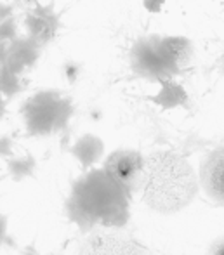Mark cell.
Instances as JSON below:
<instances>
[{"label": "cell", "instance_id": "5b68a950", "mask_svg": "<svg viewBox=\"0 0 224 255\" xmlns=\"http://www.w3.org/2000/svg\"><path fill=\"white\" fill-rule=\"evenodd\" d=\"M23 24L28 37H31L42 47H45L56 38L61 28V19L59 14L54 9V3L37 2L26 9Z\"/></svg>", "mask_w": 224, "mask_h": 255}, {"label": "cell", "instance_id": "e0dca14e", "mask_svg": "<svg viewBox=\"0 0 224 255\" xmlns=\"http://www.w3.org/2000/svg\"><path fill=\"white\" fill-rule=\"evenodd\" d=\"M14 10H16V5L14 3H7V2H0V23L9 17L14 16Z\"/></svg>", "mask_w": 224, "mask_h": 255}, {"label": "cell", "instance_id": "ac0fdd59", "mask_svg": "<svg viewBox=\"0 0 224 255\" xmlns=\"http://www.w3.org/2000/svg\"><path fill=\"white\" fill-rule=\"evenodd\" d=\"M10 153H12V141H10V137L3 135V137H0V158L10 156Z\"/></svg>", "mask_w": 224, "mask_h": 255}, {"label": "cell", "instance_id": "8fae6325", "mask_svg": "<svg viewBox=\"0 0 224 255\" xmlns=\"http://www.w3.org/2000/svg\"><path fill=\"white\" fill-rule=\"evenodd\" d=\"M104 153V144L99 137L92 134H85L80 139H77L73 146H71V154L80 161L84 167H92L96 161Z\"/></svg>", "mask_w": 224, "mask_h": 255}, {"label": "cell", "instance_id": "2e32d148", "mask_svg": "<svg viewBox=\"0 0 224 255\" xmlns=\"http://www.w3.org/2000/svg\"><path fill=\"white\" fill-rule=\"evenodd\" d=\"M80 64L77 63V61H66V63L63 64V75L64 78H66L70 84H73V82H77L78 75H80Z\"/></svg>", "mask_w": 224, "mask_h": 255}, {"label": "cell", "instance_id": "6da1fadb", "mask_svg": "<svg viewBox=\"0 0 224 255\" xmlns=\"http://www.w3.org/2000/svg\"><path fill=\"white\" fill-rule=\"evenodd\" d=\"M137 184L148 207L164 214L186 207L198 188L193 167L172 151H157L144 158Z\"/></svg>", "mask_w": 224, "mask_h": 255}, {"label": "cell", "instance_id": "ffe728a7", "mask_svg": "<svg viewBox=\"0 0 224 255\" xmlns=\"http://www.w3.org/2000/svg\"><path fill=\"white\" fill-rule=\"evenodd\" d=\"M211 255H224V240H219V242L214 243L211 250Z\"/></svg>", "mask_w": 224, "mask_h": 255}, {"label": "cell", "instance_id": "603a6c76", "mask_svg": "<svg viewBox=\"0 0 224 255\" xmlns=\"http://www.w3.org/2000/svg\"><path fill=\"white\" fill-rule=\"evenodd\" d=\"M219 70H221V73L224 75V54L221 56V59H219Z\"/></svg>", "mask_w": 224, "mask_h": 255}, {"label": "cell", "instance_id": "7402d4cb", "mask_svg": "<svg viewBox=\"0 0 224 255\" xmlns=\"http://www.w3.org/2000/svg\"><path fill=\"white\" fill-rule=\"evenodd\" d=\"M7 111V99L3 98L2 91H0V118H3V115H5Z\"/></svg>", "mask_w": 224, "mask_h": 255}, {"label": "cell", "instance_id": "5bb4252c", "mask_svg": "<svg viewBox=\"0 0 224 255\" xmlns=\"http://www.w3.org/2000/svg\"><path fill=\"white\" fill-rule=\"evenodd\" d=\"M7 167H9L10 175H12L16 181H21V179L31 175V172H33V168H35V160H33V156L12 158V160H9Z\"/></svg>", "mask_w": 224, "mask_h": 255}, {"label": "cell", "instance_id": "3957f363", "mask_svg": "<svg viewBox=\"0 0 224 255\" xmlns=\"http://www.w3.org/2000/svg\"><path fill=\"white\" fill-rule=\"evenodd\" d=\"M73 103L66 94L56 89L35 92L21 106V117L30 135H52L66 128L73 117Z\"/></svg>", "mask_w": 224, "mask_h": 255}, {"label": "cell", "instance_id": "4fadbf2b", "mask_svg": "<svg viewBox=\"0 0 224 255\" xmlns=\"http://www.w3.org/2000/svg\"><path fill=\"white\" fill-rule=\"evenodd\" d=\"M24 87H26V80L23 78V75L10 70L7 64L0 66V91H2L3 98L7 101L16 98L17 94H21L24 91Z\"/></svg>", "mask_w": 224, "mask_h": 255}, {"label": "cell", "instance_id": "d6986e66", "mask_svg": "<svg viewBox=\"0 0 224 255\" xmlns=\"http://www.w3.org/2000/svg\"><path fill=\"white\" fill-rule=\"evenodd\" d=\"M7 56H9V42H0V66L5 63Z\"/></svg>", "mask_w": 224, "mask_h": 255}, {"label": "cell", "instance_id": "30bf717a", "mask_svg": "<svg viewBox=\"0 0 224 255\" xmlns=\"http://www.w3.org/2000/svg\"><path fill=\"white\" fill-rule=\"evenodd\" d=\"M158 45L164 52L165 59L171 63V66L176 70V73H181L195 56V45L190 38L181 37V35H172V37H160L158 35Z\"/></svg>", "mask_w": 224, "mask_h": 255}, {"label": "cell", "instance_id": "7a4b0ae2", "mask_svg": "<svg viewBox=\"0 0 224 255\" xmlns=\"http://www.w3.org/2000/svg\"><path fill=\"white\" fill-rule=\"evenodd\" d=\"M68 214L80 228L101 224L106 228L124 226L129 219V189L106 170H92L73 186L68 200Z\"/></svg>", "mask_w": 224, "mask_h": 255}, {"label": "cell", "instance_id": "7c38bea8", "mask_svg": "<svg viewBox=\"0 0 224 255\" xmlns=\"http://www.w3.org/2000/svg\"><path fill=\"white\" fill-rule=\"evenodd\" d=\"M186 91L178 82H174V78H169V80L160 84V92L155 96L153 101L160 104L162 108H176L186 103Z\"/></svg>", "mask_w": 224, "mask_h": 255}, {"label": "cell", "instance_id": "9c48e42d", "mask_svg": "<svg viewBox=\"0 0 224 255\" xmlns=\"http://www.w3.org/2000/svg\"><path fill=\"white\" fill-rule=\"evenodd\" d=\"M200 181L211 198L224 203V148L214 149L207 156L202 165Z\"/></svg>", "mask_w": 224, "mask_h": 255}, {"label": "cell", "instance_id": "ba28073f", "mask_svg": "<svg viewBox=\"0 0 224 255\" xmlns=\"http://www.w3.org/2000/svg\"><path fill=\"white\" fill-rule=\"evenodd\" d=\"M42 49L44 47L38 42H35L31 37H28V35L16 37L9 44V56H7L3 64H7L10 70L24 75L28 70H31L38 63Z\"/></svg>", "mask_w": 224, "mask_h": 255}, {"label": "cell", "instance_id": "277c9868", "mask_svg": "<svg viewBox=\"0 0 224 255\" xmlns=\"http://www.w3.org/2000/svg\"><path fill=\"white\" fill-rule=\"evenodd\" d=\"M129 64L132 73L155 84H162L178 75L158 45V35L137 38L131 47Z\"/></svg>", "mask_w": 224, "mask_h": 255}, {"label": "cell", "instance_id": "52a82bcc", "mask_svg": "<svg viewBox=\"0 0 224 255\" xmlns=\"http://www.w3.org/2000/svg\"><path fill=\"white\" fill-rule=\"evenodd\" d=\"M78 255H146V252L132 240L103 233L90 236Z\"/></svg>", "mask_w": 224, "mask_h": 255}, {"label": "cell", "instance_id": "9a60e30c", "mask_svg": "<svg viewBox=\"0 0 224 255\" xmlns=\"http://www.w3.org/2000/svg\"><path fill=\"white\" fill-rule=\"evenodd\" d=\"M17 30H19V26H17L16 16L2 21V23H0V42H9V44H10L14 38L19 37Z\"/></svg>", "mask_w": 224, "mask_h": 255}, {"label": "cell", "instance_id": "8992f818", "mask_svg": "<svg viewBox=\"0 0 224 255\" xmlns=\"http://www.w3.org/2000/svg\"><path fill=\"white\" fill-rule=\"evenodd\" d=\"M144 158L134 149H118L108 156L104 170L125 188H132L139 181Z\"/></svg>", "mask_w": 224, "mask_h": 255}, {"label": "cell", "instance_id": "44dd1931", "mask_svg": "<svg viewBox=\"0 0 224 255\" xmlns=\"http://www.w3.org/2000/svg\"><path fill=\"white\" fill-rule=\"evenodd\" d=\"M5 231H7V221L3 215H0V245L5 240Z\"/></svg>", "mask_w": 224, "mask_h": 255}]
</instances>
